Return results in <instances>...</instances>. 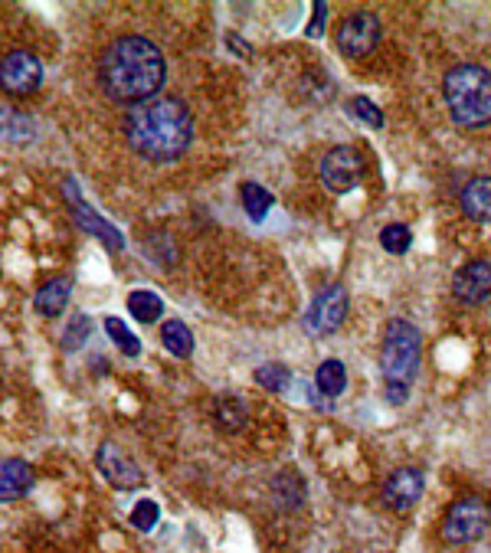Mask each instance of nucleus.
<instances>
[{
    "mask_svg": "<svg viewBox=\"0 0 491 553\" xmlns=\"http://www.w3.org/2000/svg\"><path fill=\"white\" fill-rule=\"evenodd\" d=\"M125 138L138 158L151 164L177 161L190 148L194 138V118L187 105L174 95H154V99L131 105L125 115Z\"/></svg>",
    "mask_w": 491,
    "mask_h": 553,
    "instance_id": "obj_1",
    "label": "nucleus"
},
{
    "mask_svg": "<svg viewBox=\"0 0 491 553\" xmlns=\"http://www.w3.org/2000/svg\"><path fill=\"white\" fill-rule=\"evenodd\" d=\"M167 66L148 36H122L99 59V86L112 102L141 105L164 86Z\"/></svg>",
    "mask_w": 491,
    "mask_h": 553,
    "instance_id": "obj_2",
    "label": "nucleus"
},
{
    "mask_svg": "<svg viewBox=\"0 0 491 553\" xmlns=\"http://www.w3.org/2000/svg\"><path fill=\"white\" fill-rule=\"evenodd\" d=\"M442 95H446L449 115L462 128H482L491 122V72L465 63L446 72L442 79Z\"/></svg>",
    "mask_w": 491,
    "mask_h": 553,
    "instance_id": "obj_3",
    "label": "nucleus"
},
{
    "mask_svg": "<svg viewBox=\"0 0 491 553\" xmlns=\"http://www.w3.org/2000/svg\"><path fill=\"white\" fill-rule=\"evenodd\" d=\"M380 367H383V380H387V387H383L387 390V400L403 403L416 377V367H419V331L410 321L393 318L387 324Z\"/></svg>",
    "mask_w": 491,
    "mask_h": 553,
    "instance_id": "obj_4",
    "label": "nucleus"
},
{
    "mask_svg": "<svg viewBox=\"0 0 491 553\" xmlns=\"http://www.w3.org/2000/svg\"><path fill=\"white\" fill-rule=\"evenodd\" d=\"M43 86V63L30 50H10L0 59V89L14 99H30Z\"/></svg>",
    "mask_w": 491,
    "mask_h": 553,
    "instance_id": "obj_5",
    "label": "nucleus"
},
{
    "mask_svg": "<svg viewBox=\"0 0 491 553\" xmlns=\"http://www.w3.org/2000/svg\"><path fill=\"white\" fill-rule=\"evenodd\" d=\"M488 521H491V511L482 498H462L449 508L446 524H442V537L449 544H472V540H478L488 531Z\"/></svg>",
    "mask_w": 491,
    "mask_h": 553,
    "instance_id": "obj_6",
    "label": "nucleus"
},
{
    "mask_svg": "<svg viewBox=\"0 0 491 553\" xmlns=\"http://www.w3.org/2000/svg\"><path fill=\"white\" fill-rule=\"evenodd\" d=\"M364 177V158L354 148H331L325 158H321V184H325L331 194H347L361 184Z\"/></svg>",
    "mask_w": 491,
    "mask_h": 553,
    "instance_id": "obj_7",
    "label": "nucleus"
},
{
    "mask_svg": "<svg viewBox=\"0 0 491 553\" xmlns=\"http://www.w3.org/2000/svg\"><path fill=\"white\" fill-rule=\"evenodd\" d=\"M380 43V20L370 10H357V14L344 17L338 30V50L351 59L367 56Z\"/></svg>",
    "mask_w": 491,
    "mask_h": 553,
    "instance_id": "obj_8",
    "label": "nucleus"
},
{
    "mask_svg": "<svg viewBox=\"0 0 491 553\" xmlns=\"http://www.w3.org/2000/svg\"><path fill=\"white\" fill-rule=\"evenodd\" d=\"M95 465H99L102 478L118 491H135L145 482L141 468L131 462V455L125 449H118L115 442H102L99 452H95Z\"/></svg>",
    "mask_w": 491,
    "mask_h": 553,
    "instance_id": "obj_9",
    "label": "nucleus"
},
{
    "mask_svg": "<svg viewBox=\"0 0 491 553\" xmlns=\"http://www.w3.org/2000/svg\"><path fill=\"white\" fill-rule=\"evenodd\" d=\"M344 318H347V292L341 285H331L308 305L305 328L311 334H331L334 328H341Z\"/></svg>",
    "mask_w": 491,
    "mask_h": 553,
    "instance_id": "obj_10",
    "label": "nucleus"
},
{
    "mask_svg": "<svg viewBox=\"0 0 491 553\" xmlns=\"http://www.w3.org/2000/svg\"><path fill=\"white\" fill-rule=\"evenodd\" d=\"M63 190H66V197H69V210H73L76 223L82 226V230L92 233V236H99L109 249H122V246H125L122 233H118L115 226H112L109 220H105V216H99L95 210H89V207H86V200L79 197V187L73 184V180H66Z\"/></svg>",
    "mask_w": 491,
    "mask_h": 553,
    "instance_id": "obj_11",
    "label": "nucleus"
},
{
    "mask_svg": "<svg viewBox=\"0 0 491 553\" xmlns=\"http://www.w3.org/2000/svg\"><path fill=\"white\" fill-rule=\"evenodd\" d=\"M452 295L459 298L462 305H482L491 298V262H469L455 272L452 279Z\"/></svg>",
    "mask_w": 491,
    "mask_h": 553,
    "instance_id": "obj_12",
    "label": "nucleus"
},
{
    "mask_svg": "<svg viewBox=\"0 0 491 553\" xmlns=\"http://www.w3.org/2000/svg\"><path fill=\"white\" fill-rule=\"evenodd\" d=\"M423 488H426V478L419 468H400V472H393L387 482H383V501H387V508L403 514L423 498Z\"/></svg>",
    "mask_w": 491,
    "mask_h": 553,
    "instance_id": "obj_13",
    "label": "nucleus"
},
{
    "mask_svg": "<svg viewBox=\"0 0 491 553\" xmlns=\"http://www.w3.org/2000/svg\"><path fill=\"white\" fill-rule=\"evenodd\" d=\"M37 485L30 462L23 459H4L0 462V501H17L30 495V488Z\"/></svg>",
    "mask_w": 491,
    "mask_h": 553,
    "instance_id": "obj_14",
    "label": "nucleus"
},
{
    "mask_svg": "<svg viewBox=\"0 0 491 553\" xmlns=\"http://www.w3.org/2000/svg\"><path fill=\"white\" fill-rule=\"evenodd\" d=\"M69 295H73V279H66V275H56V279L46 282L37 298H33V305L43 318H56L63 315L66 305H69Z\"/></svg>",
    "mask_w": 491,
    "mask_h": 553,
    "instance_id": "obj_15",
    "label": "nucleus"
},
{
    "mask_svg": "<svg viewBox=\"0 0 491 553\" xmlns=\"http://www.w3.org/2000/svg\"><path fill=\"white\" fill-rule=\"evenodd\" d=\"M462 210L475 223H491V177H475L462 190Z\"/></svg>",
    "mask_w": 491,
    "mask_h": 553,
    "instance_id": "obj_16",
    "label": "nucleus"
},
{
    "mask_svg": "<svg viewBox=\"0 0 491 553\" xmlns=\"http://www.w3.org/2000/svg\"><path fill=\"white\" fill-rule=\"evenodd\" d=\"M213 419H217V426L223 432H239L246 426L249 410H246V403L239 400V396L223 393V396H217V403H213Z\"/></svg>",
    "mask_w": 491,
    "mask_h": 553,
    "instance_id": "obj_17",
    "label": "nucleus"
},
{
    "mask_svg": "<svg viewBox=\"0 0 491 553\" xmlns=\"http://www.w3.org/2000/svg\"><path fill=\"white\" fill-rule=\"evenodd\" d=\"M315 387H318L321 396H328V400H334V396L344 393V387H347V370H344L341 360H325V364L318 367Z\"/></svg>",
    "mask_w": 491,
    "mask_h": 553,
    "instance_id": "obj_18",
    "label": "nucleus"
},
{
    "mask_svg": "<svg viewBox=\"0 0 491 553\" xmlns=\"http://www.w3.org/2000/svg\"><path fill=\"white\" fill-rule=\"evenodd\" d=\"M161 344L174 357H190V354H194V334L187 331L184 321H167L161 328Z\"/></svg>",
    "mask_w": 491,
    "mask_h": 553,
    "instance_id": "obj_19",
    "label": "nucleus"
},
{
    "mask_svg": "<svg viewBox=\"0 0 491 553\" xmlns=\"http://www.w3.org/2000/svg\"><path fill=\"white\" fill-rule=\"evenodd\" d=\"M128 311L141 324H154V321L164 315V302L154 292H131L128 295Z\"/></svg>",
    "mask_w": 491,
    "mask_h": 553,
    "instance_id": "obj_20",
    "label": "nucleus"
},
{
    "mask_svg": "<svg viewBox=\"0 0 491 553\" xmlns=\"http://www.w3.org/2000/svg\"><path fill=\"white\" fill-rule=\"evenodd\" d=\"M243 207H246V216L249 220H256V223H262L266 220V213L272 210V194L266 187H259V184H243Z\"/></svg>",
    "mask_w": 491,
    "mask_h": 553,
    "instance_id": "obj_21",
    "label": "nucleus"
},
{
    "mask_svg": "<svg viewBox=\"0 0 491 553\" xmlns=\"http://www.w3.org/2000/svg\"><path fill=\"white\" fill-rule=\"evenodd\" d=\"M0 135L10 141H30L33 138V118L10 112V108H0Z\"/></svg>",
    "mask_w": 491,
    "mask_h": 553,
    "instance_id": "obj_22",
    "label": "nucleus"
},
{
    "mask_svg": "<svg viewBox=\"0 0 491 553\" xmlns=\"http://www.w3.org/2000/svg\"><path fill=\"white\" fill-rule=\"evenodd\" d=\"M105 331H109V338L118 344V351H125L128 357H138L141 354V341L125 328L122 318H105Z\"/></svg>",
    "mask_w": 491,
    "mask_h": 553,
    "instance_id": "obj_23",
    "label": "nucleus"
},
{
    "mask_svg": "<svg viewBox=\"0 0 491 553\" xmlns=\"http://www.w3.org/2000/svg\"><path fill=\"white\" fill-rule=\"evenodd\" d=\"M289 380H292L289 367H282V364H262L256 370V383H262V387L272 390V393L289 390Z\"/></svg>",
    "mask_w": 491,
    "mask_h": 553,
    "instance_id": "obj_24",
    "label": "nucleus"
},
{
    "mask_svg": "<svg viewBox=\"0 0 491 553\" xmlns=\"http://www.w3.org/2000/svg\"><path fill=\"white\" fill-rule=\"evenodd\" d=\"M410 243H413V233L406 230L403 223H393L380 233V246L387 252H393V256H403V252L410 249Z\"/></svg>",
    "mask_w": 491,
    "mask_h": 553,
    "instance_id": "obj_25",
    "label": "nucleus"
},
{
    "mask_svg": "<svg viewBox=\"0 0 491 553\" xmlns=\"http://www.w3.org/2000/svg\"><path fill=\"white\" fill-rule=\"evenodd\" d=\"M158 518H161V508L154 501H138L135 504V511H131V524L138 527V531H151L154 524H158Z\"/></svg>",
    "mask_w": 491,
    "mask_h": 553,
    "instance_id": "obj_26",
    "label": "nucleus"
},
{
    "mask_svg": "<svg viewBox=\"0 0 491 553\" xmlns=\"http://www.w3.org/2000/svg\"><path fill=\"white\" fill-rule=\"evenodd\" d=\"M89 328H92V321L86 315H76L73 324L66 328V338H63L66 351H79V347L86 344V338H89Z\"/></svg>",
    "mask_w": 491,
    "mask_h": 553,
    "instance_id": "obj_27",
    "label": "nucleus"
},
{
    "mask_svg": "<svg viewBox=\"0 0 491 553\" xmlns=\"http://www.w3.org/2000/svg\"><path fill=\"white\" fill-rule=\"evenodd\" d=\"M351 115L361 118V122H367L370 128H380V125H383V112H380V108H377L374 102H370V99H364V95H361V99L351 102Z\"/></svg>",
    "mask_w": 491,
    "mask_h": 553,
    "instance_id": "obj_28",
    "label": "nucleus"
},
{
    "mask_svg": "<svg viewBox=\"0 0 491 553\" xmlns=\"http://www.w3.org/2000/svg\"><path fill=\"white\" fill-rule=\"evenodd\" d=\"M325 17H328V4H315V20H311L308 36H321V30H325Z\"/></svg>",
    "mask_w": 491,
    "mask_h": 553,
    "instance_id": "obj_29",
    "label": "nucleus"
}]
</instances>
